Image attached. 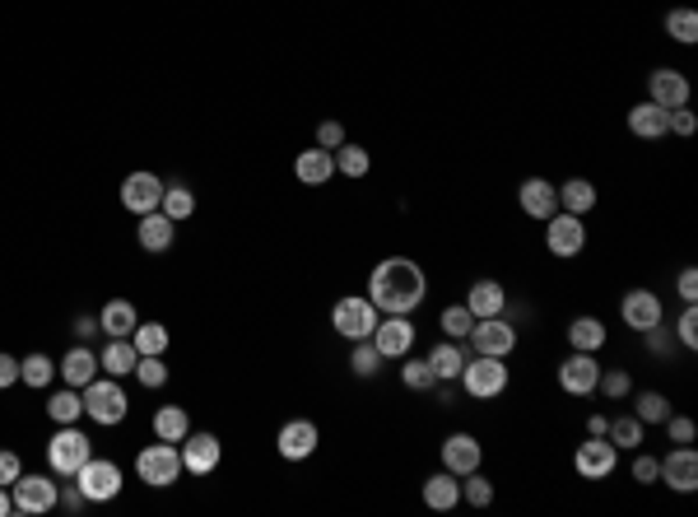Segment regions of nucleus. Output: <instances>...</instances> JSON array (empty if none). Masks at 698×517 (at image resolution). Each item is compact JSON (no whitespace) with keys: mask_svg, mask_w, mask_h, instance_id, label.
<instances>
[{"mask_svg":"<svg viewBox=\"0 0 698 517\" xmlns=\"http://www.w3.org/2000/svg\"><path fill=\"white\" fill-rule=\"evenodd\" d=\"M438 457H443V471H452V476H470L484 466V448L475 434H447Z\"/></svg>","mask_w":698,"mask_h":517,"instance_id":"nucleus-18","label":"nucleus"},{"mask_svg":"<svg viewBox=\"0 0 698 517\" xmlns=\"http://www.w3.org/2000/svg\"><path fill=\"white\" fill-rule=\"evenodd\" d=\"M294 177L303 182V187H326L331 177H336V150H303L294 159Z\"/></svg>","mask_w":698,"mask_h":517,"instance_id":"nucleus-22","label":"nucleus"},{"mask_svg":"<svg viewBox=\"0 0 698 517\" xmlns=\"http://www.w3.org/2000/svg\"><path fill=\"white\" fill-rule=\"evenodd\" d=\"M461 504H470V508H489V504H494V485H489V476H480V471L461 476Z\"/></svg>","mask_w":698,"mask_h":517,"instance_id":"nucleus-45","label":"nucleus"},{"mask_svg":"<svg viewBox=\"0 0 698 517\" xmlns=\"http://www.w3.org/2000/svg\"><path fill=\"white\" fill-rule=\"evenodd\" d=\"M135 378L145 382V387H163V382H168L163 354H140V359H135Z\"/></svg>","mask_w":698,"mask_h":517,"instance_id":"nucleus-47","label":"nucleus"},{"mask_svg":"<svg viewBox=\"0 0 698 517\" xmlns=\"http://www.w3.org/2000/svg\"><path fill=\"white\" fill-rule=\"evenodd\" d=\"M573 466H578V476H582V480H605V476H615L619 448L610 443V438H591V434H587V443L573 452Z\"/></svg>","mask_w":698,"mask_h":517,"instance_id":"nucleus-15","label":"nucleus"},{"mask_svg":"<svg viewBox=\"0 0 698 517\" xmlns=\"http://www.w3.org/2000/svg\"><path fill=\"white\" fill-rule=\"evenodd\" d=\"M75 485H80V494L89 504H108V499L121 494V466L108 462V457H89V462L75 471Z\"/></svg>","mask_w":698,"mask_h":517,"instance_id":"nucleus-7","label":"nucleus"},{"mask_svg":"<svg viewBox=\"0 0 698 517\" xmlns=\"http://www.w3.org/2000/svg\"><path fill=\"white\" fill-rule=\"evenodd\" d=\"M689 94H694V89H689V75L685 70H671V66H661V70H652V75H647V98H652V103H657V108H689Z\"/></svg>","mask_w":698,"mask_h":517,"instance_id":"nucleus-16","label":"nucleus"},{"mask_svg":"<svg viewBox=\"0 0 698 517\" xmlns=\"http://www.w3.org/2000/svg\"><path fill=\"white\" fill-rule=\"evenodd\" d=\"M89 457H94V443H89V434H80L75 424H61L52 434V443H47V466H52V476L75 480V471H80Z\"/></svg>","mask_w":698,"mask_h":517,"instance_id":"nucleus-4","label":"nucleus"},{"mask_svg":"<svg viewBox=\"0 0 698 517\" xmlns=\"http://www.w3.org/2000/svg\"><path fill=\"white\" fill-rule=\"evenodd\" d=\"M10 499H14V513H28V517H42L52 513L56 499H61V485L52 476H19L10 485Z\"/></svg>","mask_w":698,"mask_h":517,"instance_id":"nucleus-8","label":"nucleus"},{"mask_svg":"<svg viewBox=\"0 0 698 517\" xmlns=\"http://www.w3.org/2000/svg\"><path fill=\"white\" fill-rule=\"evenodd\" d=\"M317 145H322V150H340V145H345V126H340V122H322V126H317Z\"/></svg>","mask_w":698,"mask_h":517,"instance_id":"nucleus-53","label":"nucleus"},{"mask_svg":"<svg viewBox=\"0 0 698 517\" xmlns=\"http://www.w3.org/2000/svg\"><path fill=\"white\" fill-rule=\"evenodd\" d=\"M47 415H52L56 424H80V415H84L80 387H61V392H52V401H47Z\"/></svg>","mask_w":698,"mask_h":517,"instance_id":"nucleus-36","label":"nucleus"},{"mask_svg":"<svg viewBox=\"0 0 698 517\" xmlns=\"http://www.w3.org/2000/svg\"><path fill=\"white\" fill-rule=\"evenodd\" d=\"M415 336H419V331H415V322H410V317H382L368 341L382 350V359H405V354L415 350Z\"/></svg>","mask_w":698,"mask_h":517,"instance_id":"nucleus-19","label":"nucleus"},{"mask_svg":"<svg viewBox=\"0 0 698 517\" xmlns=\"http://www.w3.org/2000/svg\"><path fill=\"white\" fill-rule=\"evenodd\" d=\"M163 187H168V182H163L159 173L140 168V173H131L126 182H121V205H126L131 215H149V210H159Z\"/></svg>","mask_w":698,"mask_h":517,"instance_id":"nucleus-14","label":"nucleus"},{"mask_svg":"<svg viewBox=\"0 0 698 517\" xmlns=\"http://www.w3.org/2000/svg\"><path fill=\"white\" fill-rule=\"evenodd\" d=\"M377 322H382V313L373 308L368 294H345V299H336V308H331V327H336V336H345L349 345L368 341L377 331Z\"/></svg>","mask_w":698,"mask_h":517,"instance_id":"nucleus-3","label":"nucleus"},{"mask_svg":"<svg viewBox=\"0 0 698 517\" xmlns=\"http://www.w3.org/2000/svg\"><path fill=\"white\" fill-rule=\"evenodd\" d=\"M675 294H680L685 303H698V271H694V266H685V271H680V280H675Z\"/></svg>","mask_w":698,"mask_h":517,"instance_id":"nucleus-55","label":"nucleus"},{"mask_svg":"<svg viewBox=\"0 0 698 517\" xmlns=\"http://www.w3.org/2000/svg\"><path fill=\"white\" fill-rule=\"evenodd\" d=\"M643 336H647V350H652V354H671L675 336H671V331H666V322H657V327H652V331H643Z\"/></svg>","mask_w":698,"mask_h":517,"instance_id":"nucleus-54","label":"nucleus"},{"mask_svg":"<svg viewBox=\"0 0 698 517\" xmlns=\"http://www.w3.org/2000/svg\"><path fill=\"white\" fill-rule=\"evenodd\" d=\"M177 238V224L163 210H149V215H140V224H135V243L145 247V252H168Z\"/></svg>","mask_w":698,"mask_h":517,"instance_id":"nucleus-23","label":"nucleus"},{"mask_svg":"<svg viewBox=\"0 0 698 517\" xmlns=\"http://www.w3.org/2000/svg\"><path fill=\"white\" fill-rule=\"evenodd\" d=\"M568 345H573V350H587V354H601L605 350V322L601 317H573V322H568Z\"/></svg>","mask_w":698,"mask_h":517,"instance_id":"nucleus-31","label":"nucleus"},{"mask_svg":"<svg viewBox=\"0 0 698 517\" xmlns=\"http://www.w3.org/2000/svg\"><path fill=\"white\" fill-rule=\"evenodd\" d=\"M368 168H373V154L363 150V145H340L336 150V173H345V177H354V182H359V177H368Z\"/></svg>","mask_w":698,"mask_h":517,"instance_id":"nucleus-39","label":"nucleus"},{"mask_svg":"<svg viewBox=\"0 0 698 517\" xmlns=\"http://www.w3.org/2000/svg\"><path fill=\"white\" fill-rule=\"evenodd\" d=\"M401 382H405V387H410V392H433V387H438V378H433L429 359H415V354H405V364H401Z\"/></svg>","mask_w":698,"mask_h":517,"instance_id":"nucleus-43","label":"nucleus"},{"mask_svg":"<svg viewBox=\"0 0 698 517\" xmlns=\"http://www.w3.org/2000/svg\"><path fill=\"white\" fill-rule=\"evenodd\" d=\"M191 434V420L182 406H163L159 415H154V438H163V443H182V438Z\"/></svg>","mask_w":698,"mask_h":517,"instance_id":"nucleus-35","label":"nucleus"},{"mask_svg":"<svg viewBox=\"0 0 698 517\" xmlns=\"http://www.w3.org/2000/svg\"><path fill=\"white\" fill-rule=\"evenodd\" d=\"M56 504H61V508H70V513H80V508L89 504V499H84V494H80V485H70V490H61V499H56Z\"/></svg>","mask_w":698,"mask_h":517,"instance_id":"nucleus-57","label":"nucleus"},{"mask_svg":"<svg viewBox=\"0 0 698 517\" xmlns=\"http://www.w3.org/2000/svg\"><path fill=\"white\" fill-rule=\"evenodd\" d=\"M14 513V499L5 494V485H0V517H10Z\"/></svg>","mask_w":698,"mask_h":517,"instance_id":"nucleus-60","label":"nucleus"},{"mask_svg":"<svg viewBox=\"0 0 698 517\" xmlns=\"http://www.w3.org/2000/svg\"><path fill=\"white\" fill-rule=\"evenodd\" d=\"M605 429H610V420H605V415H591V420H587V434L591 438H605Z\"/></svg>","mask_w":698,"mask_h":517,"instance_id":"nucleus-58","label":"nucleus"},{"mask_svg":"<svg viewBox=\"0 0 698 517\" xmlns=\"http://www.w3.org/2000/svg\"><path fill=\"white\" fill-rule=\"evenodd\" d=\"M80 396H84V415L98 424H108V429L126 420V410H131L121 378H94L89 387H80Z\"/></svg>","mask_w":698,"mask_h":517,"instance_id":"nucleus-6","label":"nucleus"},{"mask_svg":"<svg viewBox=\"0 0 698 517\" xmlns=\"http://www.w3.org/2000/svg\"><path fill=\"white\" fill-rule=\"evenodd\" d=\"M424 359H429V368H433V378L438 382H457L461 368H466V345L461 341H438Z\"/></svg>","mask_w":698,"mask_h":517,"instance_id":"nucleus-27","label":"nucleus"},{"mask_svg":"<svg viewBox=\"0 0 698 517\" xmlns=\"http://www.w3.org/2000/svg\"><path fill=\"white\" fill-rule=\"evenodd\" d=\"M168 341H173V336H168L163 322H140V327L131 331V345L140 354H163V350H168Z\"/></svg>","mask_w":698,"mask_h":517,"instance_id":"nucleus-40","label":"nucleus"},{"mask_svg":"<svg viewBox=\"0 0 698 517\" xmlns=\"http://www.w3.org/2000/svg\"><path fill=\"white\" fill-rule=\"evenodd\" d=\"M545 247H550V257H559V261L578 257L582 247H587V224H582V215L559 210V215L545 219Z\"/></svg>","mask_w":698,"mask_h":517,"instance_id":"nucleus-10","label":"nucleus"},{"mask_svg":"<svg viewBox=\"0 0 698 517\" xmlns=\"http://www.w3.org/2000/svg\"><path fill=\"white\" fill-rule=\"evenodd\" d=\"M135 476L145 480L149 490H168V485H177L182 480V448L177 443H154V448H140V457H135Z\"/></svg>","mask_w":698,"mask_h":517,"instance_id":"nucleus-5","label":"nucleus"},{"mask_svg":"<svg viewBox=\"0 0 698 517\" xmlns=\"http://www.w3.org/2000/svg\"><path fill=\"white\" fill-rule=\"evenodd\" d=\"M470 350L475 354H498V359H508L512 350H517V327L508 322V313L503 317H475V327H470Z\"/></svg>","mask_w":698,"mask_h":517,"instance_id":"nucleus-9","label":"nucleus"},{"mask_svg":"<svg viewBox=\"0 0 698 517\" xmlns=\"http://www.w3.org/2000/svg\"><path fill=\"white\" fill-rule=\"evenodd\" d=\"M466 308L475 317H503L508 313V289L498 285V280H475L466 294Z\"/></svg>","mask_w":698,"mask_h":517,"instance_id":"nucleus-24","label":"nucleus"},{"mask_svg":"<svg viewBox=\"0 0 698 517\" xmlns=\"http://www.w3.org/2000/svg\"><path fill=\"white\" fill-rule=\"evenodd\" d=\"M177 448H182V471L187 476H215V466L224 462V448H219L215 434H187Z\"/></svg>","mask_w":698,"mask_h":517,"instance_id":"nucleus-17","label":"nucleus"},{"mask_svg":"<svg viewBox=\"0 0 698 517\" xmlns=\"http://www.w3.org/2000/svg\"><path fill=\"white\" fill-rule=\"evenodd\" d=\"M75 331H80V336H94V331H98V317H89V313L75 317Z\"/></svg>","mask_w":698,"mask_h":517,"instance_id":"nucleus-59","label":"nucleus"},{"mask_svg":"<svg viewBox=\"0 0 698 517\" xmlns=\"http://www.w3.org/2000/svg\"><path fill=\"white\" fill-rule=\"evenodd\" d=\"M140 327V313H135L131 299H112L103 313H98V331L108 336V341H121V336H131Z\"/></svg>","mask_w":698,"mask_h":517,"instance_id":"nucleus-26","label":"nucleus"},{"mask_svg":"<svg viewBox=\"0 0 698 517\" xmlns=\"http://www.w3.org/2000/svg\"><path fill=\"white\" fill-rule=\"evenodd\" d=\"M159 210L173 224H187L191 215H196V191L191 187H182V182H173V187H163V201H159Z\"/></svg>","mask_w":698,"mask_h":517,"instance_id":"nucleus-33","label":"nucleus"},{"mask_svg":"<svg viewBox=\"0 0 698 517\" xmlns=\"http://www.w3.org/2000/svg\"><path fill=\"white\" fill-rule=\"evenodd\" d=\"M619 322L643 336V331H652L657 322H666V308H661V299L652 289H629V294L619 299Z\"/></svg>","mask_w":698,"mask_h":517,"instance_id":"nucleus-11","label":"nucleus"},{"mask_svg":"<svg viewBox=\"0 0 698 517\" xmlns=\"http://www.w3.org/2000/svg\"><path fill=\"white\" fill-rule=\"evenodd\" d=\"M368 299L382 317H415V308L429 299V275L410 257H387L368 275Z\"/></svg>","mask_w":698,"mask_h":517,"instance_id":"nucleus-1","label":"nucleus"},{"mask_svg":"<svg viewBox=\"0 0 698 517\" xmlns=\"http://www.w3.org/2000/svg\"><path fill=\"white\" fill-rule=\"evenodd\" d=\"M424 504H429L433 513H452V508L461 504V476H452V471L429 476L424 480Z\"/></svg>","mask_w":698,"mask_h":517,"instance_id":"nucleus-28","label":"nucleus"},{"mask_svg":"<svg viewBox=\"0 0 698 517\" xmlns=\"http://www.w3.org/2000/svg\"><path fill=\"white\" fill-rule=\"evenodd\" d=\"M438 327H443L447 341H466L470 327H475V313H470L466 303H452V308H443V317H438Z\"/></svg>","mask_w":698,"mask_h":517,"instance_id":"nucleus-41","label":"nucleus"},{"mask_svg":"<svg viewBox=\"0 0 698 517\" xmlns=\"http://www.w3.org/2000/svg\"><path fill=\"white\" fill-rule=\"evenodd\" d=\"M666 117H671V112L657 108L652 98H647V103H633V112H629V131H633L638 140H661V136H671V131H666Z\"/></svg>","mask_w":698,"mask_h":517,"instance_id":"nucleus-29","label":"nucleus"},{"mask_svg":"<svg viewBox=\"0 0 698 517\" xmlns=\"http://www.w3.org/2000/svg\"><path fill=\"white\" fill-rule=\"evenodd\" d=\"M666 131H675V136H694L698 117L689 108H671V117H666Z\"/></svg>","mask_w":698,"mask_h":517,"instance_id":"nucleus-52","label":"nucleus"},{"mask_svg":"<svg viewBox=\"0 0 698 517\" xmlns=\"http://www.w3.org/2000/svg\"><path fill=\"white\" fill-rule=\"evenodd\" d=\"M461 392L475 396V401H494V396L508 392V359H498V354H475V359H466V368H461Z\"/></svg>","mask_w":698,"mask_h":517,"instance_id":"nucleus-2","label":"nucleus"},{"mask_svg":"<svg viewBox=\"0 0 698 517\" xmlns=\"http://www.w3.org/2000/svg\"><path fill=\"white\" fill-rule=\"evenodd\" d=\"M317 443H322V434H317L312 420H289L280 429V438H275V448H280L284 462H308L312 452H317Z\"/></svg>","mask_w":698,"mask_h":517,"instance_id":"nucleus-21","label":"nucleus"},{"mask_svg":"<svg viewBox=\"0 0 698 517\" xmlns=\"http://www.w3.org/2000/svg\"><path fill=\"white\" fill-rule=\"evenodd\" d=\"M596 382H601V359H596V354L573 350L564 364H559V387H564L568 396H591Z\"/></svg>","mask_w":698,"mask_h":517,"instance_id":"nucleus-13","label":"nucleus"},{"mask_svg":"<svg viewBox=\"0 0 698 517\" xmlns=\"http://www.w3.org/2000/svg\"><path fill=\"white\" fill-rule=\"evenodd\" d=\"M517 205H522V215L545 224L550 215H559V187H554L550 177H526L522 187H517Z\"/></svg>","mask_w":698,"mask_h":517,"instance_id":"nucleus-20","label":"nucleus"},{"mask_svg":"<svg viewBox=\"0 0 698 517\" xmlns=\"http://www.w3.org/2000/svg\"><path fill=\"white\" fill-rule=\"evenodd\" d=\"M56 378H66V387H89L98 378V354L89 345H75V350L56 364Z\"/></svg>","mask_w":698,"mask_h":517,"instance_id":"nucleus-25","label":"nucleus"},{"mask_svg":"<svg viewBox=\"0 0 698 517\" xmlns=\"http://www.w3.org/2000/svg\"><path fill=\"white\" fill-rule=\"evenodd\" d=\"M661 424H666V438H671V443H694V438H698V424L689 420V415H675V410H671Z\"/></svg>","mask_w":698,"mask_h":517,"instance_id":"nucleus-49","label":"nucleus"},{"mask_svg":"<svg viewBox=\"0 0 698 517\" xmlns=\"http://www.w3.org/2000/svg\"><path fill=\"white\" fill-rule=\"evenodd\" d=\"M657 476H661V457L638 452V457H633V480H638V485H657Z\"/></svg>","mask_w":698,"mask_h":517,"instance_id":"nucleus-50","label":"nucleus"},{"mask_svg":"<svg viewBox=\"0 0 698 517\" xmlns=\"http://www.w3.org/2000/svg\"><path fill=\"white\" fill-rule=\"evenodd\" d=\"M559 210H568V215L596 210V187H591L587 177H568L564 187H559Z\"/></svg>","mask_w":698,"mask_h":517,"instance_id":"nucleus-32","label":"nucleus"},{"mask_svg":"<svg viewBox=\"0 0 698 517\" xmlns=\"http://www.w3.org/2000/svg\"><path fill=\"white\" fill-rule=\"evenodd\" d=\"M643 429L647 424L638 420V415H619V420H610V429H605V438H610V443H615L619 452H633V448H643Z\"/></svg>","mask_w":698,"mask_h":517,"instance_id":"nucleus-34","label":"nucleus"},{"mask_svg":"<svg viewBox=\"0 0 698 517\" xmlns=\"http://www.w3.org/2000/svg\"><path fill=\"white\" fill-rule=\"evenodd\" d=\"M382 350H377L373 341H354V350H349V368H354V378H377L382 373Z\"/></svg>","mask_w":698,"mask_h":517,"instance_id":"nucleus-37","label":"nucleus"},{"mask_svg":"<svg viewBox=\"0 0 698 517\" xmlns=\"http://www.w3.org/2000/svg\"><path fill=\"white\" fill-rule=\"evenodd\" d=\"M596 392L610 396V401H624V396L633 392V378L624 373V368H601V382H596Z\"/></svg>","mask_w":698,"mask_h":517,"instance_id":"nucleus-46","label":"nucleus"},{"mask_svg":"<svg viewBox=\"0 0 698 517\" xmlns=\"http://www.w3.org/2000/svg\"><path fill=\"white\" fill-rule=\"evenodd\" d=\"M14 382H19V359L0 350V392H5V387H14Z\"/></svg>","mask_w":698,"mask_h":517,"instance_id":"nucleus-56","label":"nucleus"},{"mask_svg":"<svg viewBox=\"0 0 698 517\" xmlns=\"http://www.w3.org/2000/svg\"><path fill=\"white\" fill-rule=\"evenodd\" d=\"M666 33H671L680 47H694V42H698V10H689V5L671 10V14H666Z\"/></svg>","mask_w":698,"mask_h":517,"instance_id":"nucleus-38","label":"nucleus"},{"mask_svg":"<svg viewBox=\"0 0 698 517\" xmlns=\"http://www.w3.org/2000/svg\"><path fill=\"white\" fill-rule=\"evenodd\" d=\"M675 345L698 350V303H685V313H680V322H675Z\"/></svg>","mask_w":698,"mask_h":517,"instance_id":"nucleus-48","label":"nucleus"},{"mask_svg":"<svg viewBox=\"0 0 698 517\" xmlns=\"http://www.w3.org/2000/svg\"><path fill=\"white\" fill-rule=\"evenodd\" d=\"M56 378V364L47 359V354H28V359H19V382H28V387H52Z\"/></svg>","mask_w":698,"mask_h":517,"instance_id":"nucleus-42","label":"nucleus"},{"mask_svg":"<svg viewBox=\"0 0 698 517\" xmlns=\"http://www.w3.org/2000/svg\"><path fill=\"white\" fill-rule=\"evenodd\" d=\"M135 359H140V350L131 345V336H121V341H108V350L98 354V368L108 378H126V373H135Z\"/></svg>","mask_w":698,"mask_h":517,"instance_id":"nucleus-30","label":"nucleus"},{"mask_svg":"<svg viewBox=\"0 0 698 517\" xmlns=\"http://www.w3.org/2000/svg\"><path fill=\"white\" fill-rule=\"evenodd\" d=\"M657 480H666L675 494H694L698 490V452H694V443H675V448L661 457V476Z\"/></svg>","mask_w":698,"mask_h":517,"instance_id":"nucleus-12","label":"nucleus"},{"mask_svg":"<svg viewBox=\"0 0 698 517\" xmlns=\"http://www.w3.org/2000/svg\"><path fill=\"white\" fill-rule=\"evenodd\" d=\"M24 476V462H19V452H10V448H0V485L10 490L14 480Z\"/></svg>","mask_w":698,"mask_h":517,"instance_id":"nucleus-51","label":"nucleus"},{"mask_svg":"<svg viewBox=\"0 0 698 517\" xmlns=\"http://www.w3.org/2000/svg\"><path fill=\"white\" fill-rule=\"evenodd\" d=\"M633 415L643 424H661L666 415H671V396H661V392H638L633 396Z\"/></svg>","mask_w":698,"mask_h":517,"instance_id":"nucleus-44","label":"nucleus"}]
</instances>
